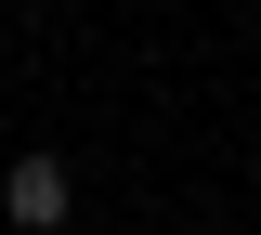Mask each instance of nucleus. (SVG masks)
Segmentation results:
<instances>
[{
    "instance_id": "obj_1",
    "label": "nucleus",
    "mask_w": 261,
    "mask_h": 235,
    "mask_svg": "<svg viewBox=\"0 0 261 235\" xmlns=\"http://www.w3.org/2000/svg\"><path fill=\"white\" fill-rule=\"evenodd\" d=\"M0 209H13L27 235H53V222H65V157H13V183H0Z\"/></svg>"
}]
</instances>
